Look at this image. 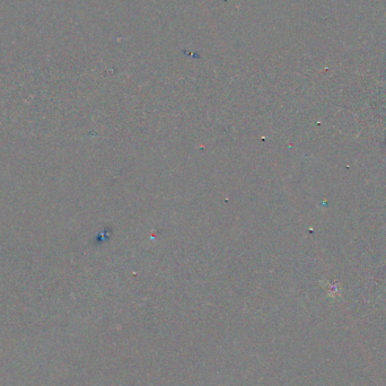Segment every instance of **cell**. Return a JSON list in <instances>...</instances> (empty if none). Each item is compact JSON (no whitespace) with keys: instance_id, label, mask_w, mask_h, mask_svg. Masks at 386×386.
I'll return each mask as SVG.
<instances>
[]
</instances>
